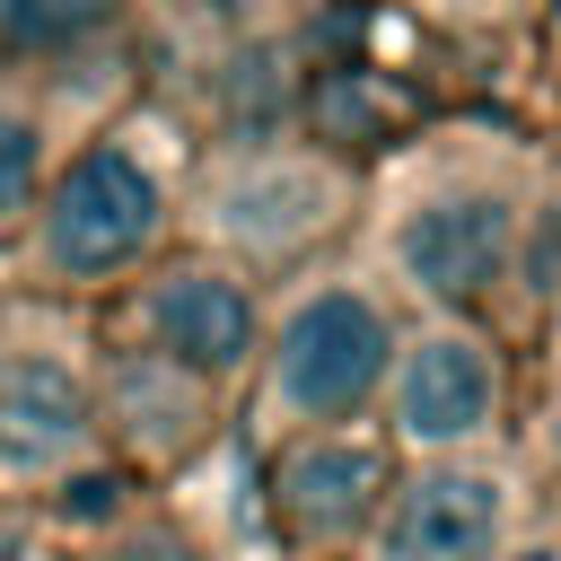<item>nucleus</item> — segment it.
<instances>
[{"instance_id": "2eb2a0df", "label": "nucleus", "mask_w": 561, "mask_h": 561, "mask_svg": "<svg viewBox=\"0 0 561 561\" xmlns=\"http://www.w3.org/2000/svg\"><path fill=\"white\" fill-rule=\"evenodd\" d=\"M0 561H26V526H18L9 508H0Z\"/></svg>"}, {"instance_id": "0eeeda50", "label": "nucleus", "mask_w": 561, "mask_h": 561, "mask_svg": "<svg viewBox=\"0 0 561 561\" xmlns=\"http://www.w3.org/2000/svg\"><path fill=\"white\" fill-rule=\"evenodd\" d=\"M508 473L438 456L377 500V561H500L508 543Z\"/></svg>"}, {"instance_id": "f8f14e48", "label": "nucleus", "mask_w": 561, "mask_h": 561, "mask_svg": "<svg viewBox=\"0 0 561 561\" xmlns=\"http://www.w3.org/2000/svg\"><path fill=\"white\" fill-rule=\"evenodd\" d=\"M35 193H44V123L0 96V228L35 219Z\"/></svg>"}, {"instance_id": "7ed1b4c3", "label": "nucleus", "mask_w": 561, "mask_h": 561, "mask_svg": "<svg viewBox=\"0 0 561 561\" xmlns=\"http://www.w3.org/2000/svg\"><path fill=\"white\" fill-rule=\"evenodd\" d=\"M167 245V193L123 140H88L35 193V272L53 289H96Z\"/></svg>"}, {"instance_id": "f03ea898", "label": "nucleus", "mask_w": 561, "mask_h": 561, "mask_svg": "<svg viewBox=\"0 0 561 561\" xmlns=\"http://www.w3.org/2000/svg\"><path fill=\"white\" fill-rule=\"evenodd\" d=\"M394 316L368 280H307L280 324L263 333L254 368H263V412L289 421V430H333L351 421L377 386H386V359H394Z\"/></svg>"}, {"instance_id": "ddd939ff", "label": "nucleus", "mask_w": 561, "mask_h": 561, "mask_svg": "<svg viewBox=\"0 0 561 561\" xmlns=\"http://www.w3.org/2000/svg\"><path fill=\"white\" fill-rule=\"evenodd\" d=\"M96 561H184V552H175L167 535H123V543H105Z\"/></svg>"}, {"instance_id": "dca6fc26", "label": "nucleus", "mask_w": 561, "mask_h": 561, "mask_svg": "<svg viewBox=\"0 0 561 561\" xmlns=\"http://www.w3.org/2000/svg\"><path fill=\"white\" fill-rule=\"evenodd\" d=\"M543 447H552V465H561V386H552V403H543Z\"/></svg>"}, {"instance_id": "39448f33", "label": "nucleus", "mask_w": 561, "mask_h": 561, "mask_svg": "<svg viewBox=\"0 0 561 561\" xmlns=\"http://www.w3.org/2000/svg\"><path fill=\"white\" fill-rule=\"evenodd\" d=\"M131 316H140V351L167 359V368H184V377H202V386L245 377L254 351H263V307H254V289H245L228 263H210V254L158 263V272L140 280Z\"/></svg>"}, {"instance_id": "f257e3e1", "label": "nucleus", "mask_w": 561, "mask_h": 561, "mask_svg": "<svg viewBox=\"0 0 561 561\" xmlns=\"http://www.w3.org/2000/svg\"><path fill=\"white\" fill-rule=\"evenodd\" d=\"M517 254H526V193L508 175H491V167H430L386 210L394 280L412 298H430L438 316H456V324L500 298Z\"/></svg>"}, {"instance_id": "9d476101", "label": "nucleus", "mask_w": 561, "mask_h": 561, "mask_svg": "<svg viewBox=\"0 0 561 561\" xmlns=\"http://www.w3.org/2000/svg\"><path fill=\"white\" fill-rule=\"evenodd\" d=\"M88 394H96V421H114V430H123L131 447H149V456L193 447L202 421H210V386L184 377V368H167V359H149V351L105 359V377H96Z\"/></svg>"}, {"instance_id": "4468645a", "label": "nucleus", "mask_w": 561, "mask_h": 561, "mask_svg": "<svg viewBox=\"0 0 561 561\" xmlns=\"http://www.w3.org/2000/svg\"><path fill=\"white\" fill-rule=\"evenodd\" d=\"M61 508H79V517H105V508H114V482H105V473H88V482H79V500H61Z\"/></svg>"}, {"instance_id": "423d86ee", "label": "nucleus", "mask_w": 561, "mask_h": 561, "mask_svg": "<svg viewBox=\"0 0 561 561\" xmlns=\"http://www.w3.org/2000/svg\"><path fill=\"white\" fill-rule=\"evenodd\" d=\"M386 421L403 447H430V456H456L473 447L491 421H500V351L473 333V324H421L394 342L386 359Z\"/></svg>"}, {"instance_id": "1a4fd4ad", "label": "nucleus", "mask_w": 561, "mask_h": 561, "mask_svg": "<svg viewBox=\"0 0 561 561\" xmlns=\"http://www.w3.org/2000/svg\"><path fill=\"white\" fill-rule=\"evenodd\" d=\"M377 500H386V447L351 430H298L272 465V508L316 543H342L359 517H377Z\"/></svg>"}, {"instance_id": "6e6552de", "label": "nucleus", "mask_w": 561, "mask_h": 561, "mask_svg": "<svg viewBox=\"0 0 561 561\" xmlns=\"http://www.w3.org/2000/svg\"><path fill=\"white\" fill-rule=\"evenodd\" d=\"M88 438H96V394L70 342L61 333L0 342V465L44 473V465L88 456Z\"/></svg>"}, {"instance_id": "20e7f679", "label": "nucleus", "mask_w": 561, "mask_h": 561, "mask_svg": "<svg viewBox=\"0 0 561 561\" xmlns=\"http://www.w3.org/2000/svg\"><path fill=\"white\" fill-rule=\"evenodd\" d=\"M351 210V175L316 149H245L202 175V237L237 263H289Z\"/></svg>"}, {"instance_id": "9b49d317", "label": "nucleus", "mask_w": 561, "mask_h": 561, "mask_svg": "<svg viewBox=\"0 0 561 561\" xmlns=\"http://www.w3.org/2000/svg\"><path fill=\"white\" fill-rule=\"evenodd\" d=\"M131 0H0V44L9 53H61V44H88L123 18Z\"/></svg>"}]
</instances>
